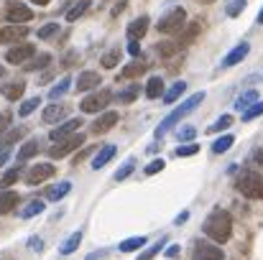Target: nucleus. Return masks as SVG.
<instances>
[{"mask_svg":"<svg viewBox=\"0 0 263 260\" xmlns=\"http://www.w3.org/2000/svg\"><path fill=\"white\" fill-rule=\"evenodd\" d=\"M164 166H166V161H164V158H154V161L146 166V173H148V176H154V173L164 171Z\"/></svg>","mask_w":263,"mask_h":260,"instance_id":"nucleus-45","label":"nucleus"},{"mask_svg":"<svg viewBox=\"0 0 263 260\" xmlns=\"http://www.w3.org/2000/svg\"><path fill=\"white\" fill-rule=\"evenodd\" d=\"M256 102H258V92H253V89H251V92H246V94H240V97L235 99V110H240V112H243V110H248V107H251V105H256Z\"/></svg>","mask_w":263,"mask_h":260,"instance_id":"nucleus-27","label":"nucleus"},{"mask_svg":"<svg viewBox=\"0 0 263 260\" xmlns=\"http://www.w3.org/2000/svg\"><path fill=\"white\" fill-rule=\"evenodd\" d=\"M97 85H100V74L97 72H82L74 87H77V92H87V89H95Z\"/></svg>","mask_w":263,"mask_h":260,"instance_id":"nucleus-20","label":"nucleus"},{"mask_svg":"<svg viewBox=\"0 0 263 260\" xmlns=\"http://www.w3.org/2000/svg\"><path fill=\"white\" fill-rule=\"evenodd\" d=\"M87 8H89V0H77V3L67 10V21H77L80 15L87 13Z\"/></svg>","mask_w":263,"mask_h":260,"instance_id":"nucleus-30","label":"nucleus"},{"mask_svg":"<svg viewBox=\"0 0 263 260\" xmlns=\"http://www.w3.org/2000/svg\"><path fill=\"white\" fill-rule=\"evenodd\" d=\"M186 217H189V214H186V212H181V214H179V217H176V225H181V222H184V219H186Z\"/></svg>","mask_w":263,"mask_h":260,"instance_id":"nucleus-54","label":"nucleus"},{"mask_svg":"<svg viewBox=\"0 0 263 260\" xmlns=\"http://www.w3.org/2000/svg\"><path fill=\"white\" fill-rule=\"evenodd\" d=\"M80 243H82V230H77V232H72L64 243H62V248H59V253L62 255H72L77 248H80Z\"/></svg>","mask_w":263,"mask_h":260,"instance_id":"nucleus-23","label":"nucleus"},{"mask_svg":"<svg viewBox=\"0 0 263 260\" xmlns=\"http://www.w3.org/2000/svg\"><path fill=\"white\" fill-rule=\"evenodd\" d=\"M80 125H82V120L80 117H74V120H67V123H62L57 130H51V141L57 143V141H62V138H69V135H74V133H80Z\"/></svg>","mask_w":263,"mask_h":260,"instance_id":"nucleus-12","label":"nucleus"},{"mask_svg":"<svg viewBox=\"0 0 263 260\" xmlns=\"http://www.w3.org/2000/svg\"><path fill=\"white\" fill-rule=\"evenodd\" d=\"M18 194L15 191H10V189H5V191H0V214H8V212H13L15 207H18Z\"/></svg>","mask_w":263,"mask_h":260,"instance_id":"nucleus-18","label":"nucleus"},{"mask_svg":"<svg viewBox=\"0 0 263 260\" xmlns=\"http://www.w3.org/2000/svg\"><path fill=\"white\" fill-rule=\"evenodd\" d=\"M31 18H33V10L26 8L23 3H10L8 10H5V21H8V23H15V26H18V23H28Z\"/></svg>","mask_w":263,"mask_h":260,"instance_id":"nucleus-8","label":"nucleus"},{"mask_svg":"<svg viewBox=\"0 0 263 260\" xmlns=\"http://www.w3.org/2000/svg\"><path fill=\"white\" fill-rule=\"evenodd\" d=\"M184 92H186V82H184V79H181V82H174V85L164 92V102H166V105H172V102H176Z\"/></svg>","mask_w":263,"mask_h":260,"instance_id":"nucleus-25","label":"nucleus"},{"mask_svg":"<svg viewBox=\"0 0 263 260\" xmlns=\"http://www.w3.org/2000/svg\"><path fill=\"white\" fill-rule=\"evenodd\" d=\"M39 105H41V97H31V99H26V102L21 105L18 115H21V117H26V115H31V112H33V110L39 107Z\"/></svg>","mask_w":263,"mask_h":260,"instance_id":"nucleus-36","label":"nucleus"},{"mask_svg":"<svg viewBox=\"0 0 263 260\" xmlns=\"http://www.w3.org/2000/svg\"><path fill=\"white\" fill-rule=\"evenodd\" d=\"M143 72H146V64H143V62H133V64H128V67L120 69L118 79H136V77H141Z\"/></svg>","mask_w":263,"mask_h":260,"instance_id":"nucleus-22","label":"nucleus"},{"mask_svg":"<svg viewBox=\"0 0 263 260\" xmlns=\"http://www.w3.org/2000/svg\"><path fill=\"white\" fill-rule=\"evenodd\" d=\"M148 240L143 237V235H138V237H128V240H123L120 243V253H133V250H138V248H143Z\"/></svg>","mask_w":263,"mask_h":260,"instance_id":"nucleus-29","label":"nucleus"},{"mask_svg":"<svg viewBox=\"0 0 263 260\" xmlns=\"http://www.w3.org/2000/svg\"><path fill=\"white\" fill-rule=\"evenodd\" d=\"M243 8H246V0H228V5H225V10H228L230 18H235Z\"/></svg>","mask_w":263,"mask_h":260,"instance_id":"nucleus-42","label":"nucleus"},{"mask_svg":"<svg viewBox=\"0 0 263 260\" xmlns=\"http://www.w3.org/2000/svg\"><path fill=\"white\" fill-rule=\"evenodd\" d=\"M230 125H233V115H222V117H217L207 130H210V133H220V130H228Z\"/></svg>","mask_w":263,"mask_h":260,"instance_id":"nucleus-33","label":"nucleus"},{"mask_svg":"<svg viewBox=\"0 0 263 260\" xmlns=\"http://www.w3.org/2000/svg\"><path fill=\"white\" fill-rule=\"evenodd\" d=\"M146 31H148V15H141V18L130 21V26H128V38H130V41H138V38L146 36Z\"/></svg>","mask_w":263,"mask_h":260,"instance_id":"nucleus-15","label":"nucleus"},{"mask_svg":"<svg viewBox=\"0 0 263 260\" xmlns=\"http://www.w3.org/2000/svg\"><path fill=\"white\" fill-rule=\"evenodd\" d=\"M179 255V245H169L166 248V258H176Z\"/></svg>","mask_w":263,"mask_h":260,"instance_id":"nucleus-52","label":"nucleus"},{"mask_svg":"<svg viewBox=\"0 0 263 260\" xmlns=\"http://www.w3.org/2000/svg\"><path fill=\"white\" fill-rule=\"evenodd\" d=\"M115 123H118V112H115V110H107V112H102V115L92 123V133H107V130L115 128Z\"/></svg>","mask_w":263,"mask_h":260,"instance_id":"nucleus-13","label":"nucleus"},{"mask_svg":"<svg viewBox=\"0 0 263 260\" xmlns=\"http://www.w3.org/2000/svg\"><path fill=\"white\" fill-rule=\"evenodd\" d=\"M18 176H21L18 169H10V171L3 176V181H0V184H3V186H10V184H15V181H18Z\"/></svg>","mask_w":263,"mask_h":260,"instance_id":"nucleus-47","label":"nucleus"},{"mask_svg":"<svg viewBox=\"0 0 263 260\" xmlns=\"http://www.w3.org/2000/svg\"><path fill=\"white\" fill-rule=\"evenodd\" d=\"M192 260H222V248H217L212 243H197Z\"/></svg>","mask_w":263,"mask_h":260,"instance_id":"nucleus-11","label":"nucleus"},{"mask_svg":"<svg viewBox=\"0 0 263 260\" xmlns=\"http://www.w3.org/2000/svg\"><path fill=\"white\" fill-rule=\"evenodd\" d=\"M57 33H59V23H46V26L39 28V38H51Z\"/></svg>","mask_w":263,"mask_h":260,"instance_id":"nucleus-41","label":"nucleus"},{"mask_svg":"<svg viewBox=\"0 0 263 260\" xmlns=\"http://www.w3.org/2000/svg\"><path fill=\"white\" fill-rule=\"evenodd\" d=\"M39 153V141H28V143H23V148L18 151V161H28V158H33Z\"/></svg>","mask_w":263,"mask_h":260,"instance_id":"nucleus-31","label":"nucleus"},{"mask_svg":"<svg viewBox=\"0 0 263 260\" xmlns=\"http://www.w3.org/2000/svg\"><path fill=\"white\" fill-rule=\"evenodd\" d=\"M253 161H256L258 166H263V151H256V153H253Z\"/></svg>","mask_w":263,"mask_h":260,"instance_id":"nucleus-53","label":"nucleus"},{"mask_svg":"<svg viewBox=\"0 0 263 260\" xmlns=\"http://www.w3.org/2000/svg\"><path fill=\"white\" fill-rule=\"evenodd\" d=\"M28 248H31L33 253H41V250H44V240H41V237H31V240H28Z\"/></svg>","mask_w":263,"mask_h":260,"instance_id":"nucleus-49","label":"nucleus"},{"mask_svg":"<svg viewBox=\"0 0 263 260\" xmlns=\"http://www.w3.org/2000/svg\"><path fill=\"white\" fill-rule=\"evenodd\" d=\"M49 64H51V54H39V56L33 54L23 67H26V72H36V69H44V67H49Z\"/></svg>","mask_w":263,"mask_h":260,"instance_id":"nucleus-24","label":"nucleus"},{"mask_svg":"<svg viewBox=\"0 0 263 260\" xmlns=\"http://www.w3.org/2000/svg\"><path fill=\"white\" fill-rule=\"evenodd\" d=\"M184 21H186V13H184V8H172L161 21H159V31L161 33H179L181 28H184Z\"/></svg>","mask_w":263,"mask_h":260,"instance_id":"nucleus-5","label":"nucleus"},{"mask_svg":"<svg viewBox=\"0 0 263 260\" xmlns=\"http://www.w3.org/2000/svg\"><path fill=\"white\" fill-rule=\"evenodd\" d=\"M54 166L51 164H39V166H31V171L26 173V184L28 186H39L41 181H46V178H51L54 176Z\"/></svg>","mask_w":263,"mask_h":260,"instance_id":"nucleus-10","label":"nucleus"},{"mask_svg":"<svg viewBox=\"0 0 263 260\" xmlns=\"http://www.w3.org/2000/svg\"><path fill=\"white\" fill-rule=\"evenodd\" d=\"M41 117H44V123H59V120L67 117V107L64 105H49Z\"/></svg>","mask_w":263,"mask_h":260,"instance_id":"nucleus-21","label":"nucleus"},{"mask_svg":"<svg viewBox=\"0 0 263 260\" xmlns=\"http://www.w3.org/2000/svg\"><path fill=\"white\" fill-rule=\"evenodd\" d=\"M110 99H112L110 89H97V92L87 94V97L80 102V107H82V112H100V110H105V107L110 105Z\"/></svg>","mask_w":263,"mask_h":260,"instance_id":"nucleus-6","label":"nucleus"},{"mask_svg":"<svg viewBox=\"0 0 263 260\" xmlns=\"http://www.w3.org/2000/svg\"><path fill=\"white\" fill-rule=\"evenodd\" d=\"M258 115H263V102L258 99L256 105H251L248 110H243V120L248 123V120H253V117H258Z\"/></svg>","mask_w":263,"mask_h":260,"instance_id":"nucleus-40","label":"nucleus"},{"mask_svg":"<svg viewBox=\"0 0 263 260\" xmlns=\"http://www.w3.org/2000/svg\"><path fill=\"white\" fill-rule=\"evenodd\" d=\"M0 92H3V97L5 99H10V102H18L21 97H23V92H26V82H8V85L0 87Z\"/></svg>","mask_w":263,"mask_h":260,"instance_id":"nucleus-16","label":"nucleus"},{"mask_svg":"<svg viewBox=\"0 0 263 260\" xmlns=\"http://www.w3.org/2000/svg\"><path fill=\"white\" fill-rule=\"evenodd\" d=\"M28 36V26L26 23H8L5 28H0V44H18L21 38Z\"/></svg>","mask_w":263,"mask_h":260,"instance_id":"nucleus-9","label":"nucleus"},{"mask_svg":"<svg viewBox=\"0 0 263 260\" xmlns=\"http://www.w3.org/2000/svg\"><path fill=\"white\" fill-rule=\"evenodd\" d=\"M202 99H204V92H194L192 97H186V99H184V102H181V105L176 107L174 112H169V115H166V117L161 120V125H159V128L154 130V135H156V138H164V135H166V133H169L172 128H174V125L179 123V120H181V117H186L189 112H194V110H197V105H199Z\"/></svg>","mask_w":263,"mask_h":260,"instance_id":"nucleus-2","label":"nucleus"},{"mask_svg":"<svg viewBox=\"0 0 263 260\" xmlns=\"http://www.w3.org/2000/svg\"><path fill=\"white\" fill-rule=\"evenodd\" d=\"M233 143H235L233 135H222V138H217V141L212 143V153H225V151H230Z\"/></svg>","mask_w":263,"mask_h":260,"instance_id":"nucleus-32","label":"nucleus"},{"mask_svg":"<svg viewBox=\"0 0 263 260\" xmlns=\"http://www.w3.org/2000/svg\"><path fill=\"white\" fill-rule=\"evenodd\" d=\"M194 133H197L194 128H181V130L176 133V138H179V141H192V138H194Z\"/></svg>","mask_w":263,"mask_h":260,"instance_id":"nucleus-48","label":"nucleus"},{"mask_svg":"<svg viewBox=\"0 0 263 260\" xmlns=\"http://www.w3.org/2000/svg\"><path fill=\"white\" fill-rule=\"evenodd\" d=\"M41 212H44V202H41V199H33V202H28V204L21 209V217H23V219H31V217L41 214Z\"/></svg>","mask_w":263,"mask_h":260,"instance_id":"nucleus-28","label":"nucleus"},{"mask_svg":"<svg viewBox=\"0 0 263 260\" xmlns=\"http://www.w3.org/2000/svg\"><path fill=\"white\" fill-rule=\"evenodd\" d=\"M138 89H141L138 85L128 87L125 92H120V94H118V102H120V105H128V102H133V99H136V94H138Z\"/></svg>","mask_w":263,"mask_h":260,"instance_id":"nucleus-39","label":"nucleus"},{"mask_svg":"<svg viewBox=\"0 0 263 260\" xmlns=\"http://www.w3.org/2000/svg\"><path fill=\"white\" fill-rule=\"evenodd\" d=\"M112 156H115V146H110V143H107V146H102V148L97 151V156L92 158V169H95V171H100L102 166H107V164L112 161Z\"/></svg>","mask_w":263,"mask_h":260,"instance_id":"nucleus-17","label":"nucleus"},{"mask_svg":"<svg viewBox=\"0 0 263 260\" xmlns=\"http://www.w3.org/2000/svg\"><path fill=\"white\" fill-rule=\"evenodd\" d=\"M31 3H36V5H49L51 0H31Z\"/></svg>","mask_w":263,"mask_h":260,"instance_id":"nucleus-56","label":"nucleus"},{"mask_svg":"<svg viewBox=\"0 0 263 260\" xmlns=\"http://www.w3.org/2000/svg\"><path fill=\"white\" fill-rule=\"evenodd\" d=\"M258 23L263 26V8H261V13H258Z\"/></svg>","mask_w":263,"mask_h":260,"instance_id":"nucleus-57","label":"nucleus"},{"mask_svg":"<svg viewBox=\"0 0 263 260\" xmlns=\"http://www.w3.org/2000/svg\"><path fill=\"white\" fill-rule=\"evenodd\" d=\"M238 191L246 196V199H263V176L258 171H243L235 181Z\"/></svg>","mask_w":263,"mask_h":260,"instance_id":"nucleus-3","label":"nucleus"},{"mask_svg":"<svg viewBox=\"0 0 263 260\" xmlns=\"http://www.w3.org/2000/svg\"><path fill=\"white\" fill-rule=\"evenodd\" d=\"M204 235H207L210 240H215L217 245L228 243L230 235H233V217H230V212L215 209V212L204 219Z\"/></svg>","mask_w":263,"mask_h":260,"instance_id":"nucleus-1","label":"nucleus"},{"mask_svg":"<svg viewBox=\"0 0 263 260\" xmlns=\"http://www.w3.org/2000/svg\"><path fill=\"white\" fill-rule=\"evenodd\" d=\"M69 191H72V184H69V181H59V184H54V186L46 189V199L59 202V199H64Z\"/></svg>","mask_w":263,"mask_h":260,"instance_id":"nucleus-19","label":"nucleus"},{"mask_svg":"<svg viewBox=\"0 0 263 260\" xmlns=\"http://www.w3.org/2000/svg\"><path fill=\"white\" fill-rule=\"evenodd\" d=\"M161 92H164V79L161 77H151L148 85H146V97L156 99V97H161Z\"/></svg>","mask_w":263,"mask_h":260,"instance_id":"nucleus-26","label":"nucleus"},{"mask_svg":"<svg viewBox=\"0 0 263 260\" xmlns=\"http://www.w3.org/2000/svg\"><path fill=\"white\" fill-rule=\"evenodd\" d=\"M202 3H212V0H202Z\"/></svg>","mask_w":263,"mask_h":260,"instance_id":"nucleus-59","label":"nucleus"},{"mask_svg":"<svg viewBox=\"0 0 263 260\" xmlns=\"http://www.w3.org/2000/svg\"><path fill=\"white\" fill-rule=\"evenodd\" d=\"M3 74H5V69H3V67H0V77H3Z\"/></svg>","mask_w":263,"mask_h":260,"instance_id":"nucleus-58","label":"nucleus"},{"mask_svg":"<svg viewBox=\"0 0 263 260\" xmlns=\"http://www.w3.org/2000/svg\"><path fill=\"white\" fill-rule=\"evenodd\" d=\"M161 56H172V54H176L179 51V44H159V49H156Z\"/></svg>","mask_w":263,"mask_h":260,"instance_id":"nucleus-46","label":"nucleus"},{"mask_svg":"<svg viewBox=\"0 0 263 260\" xmlns=\"http://www.w3.org/2000/svg\"><path fill=\"white\" fill-rule=\"evenodd\" d=\"M248 51H251V44H246V41H243V44H238V46H235V49H233V51H230V54L222 59V67H225V69H230V67L240 64V62L248 56Z\"/></svg>","mask_w":263,"mask_h":260,"instance_id":"nucleus-14","label":"nucleus"},{"mask_svg":"<svg viewBox=\"0 0 263 260\" xmlns=\"http://www.w3.org/2000/svg\"><path fill=\"white\" fill-rule=\"evenodd\" d=\"M33 54H36V46H33V44H18V46L8 49L5 62H8V64H26Z\"/></svg>","mask_w":263,"mask_h":260,"instance_id":"nucleus-7","label":"nucleus"},{"mask_svg":"<svg viewBox=\"0 0 263 260\" xmlns=\"http://www.w3.org/2000/svg\"><path fill=\"white\" fill-rule=\"evenodd\" d=\"M82 143H85V135H82V133H74V135H69V138L57 141V146L49 148V156H51V158H64V156H69L72 151H77Z\"/></svg>","mask_w":263,"mask_h":260,"instance_id":"nucleus-4","label":"nucleus"},{"mask_svg":"<svg viewBox=\"0 0 263 260\" xmlns=\"http://www.w3.org/2000/svg\"><path fill=\"white\" fill-rule=\"evenodd\" d=\"M161 248H164V240H159L156 245H151V248H148L146 253H141V255H138L136 260H151L154 255H156V253H161Z\"/></svg>","mask_w":263,"mask_h":260,"instance_id":"nucleus-44","label":"nucleus"},{"mask_svg":"<svg viewBox=\"0 0 263 260\" xmlns=\"http://www.w3.org/2000/svg\"><path fill=\"white\" fill-rule=\"evenodd\" d=\"M23 135H26V128H18V130H10V133L5 135V141H0V148L5 151V148H8L10 143H15V141H21Z\"/></svg>","mask_w":263,"mask_h":260,"instance_id":"nucleus-37","label":"nucleus"},{"mask_svg":"<svg viewBox=\"0 0 263 260\" xmlns=\"http://www.w3.org/2000/svg\"><path fill=\"white\" fill-rule=\"evenodd\" d=\"M197 151H199L197 143H186V146H179V148H176V156H179V158H186V156H194Z\"/></svg>","mask_w":263,"mask_h":260,"instance_id":"nucleus-43","label":"nucleus"},{"mask_svg":"<svg viewBox=\"0 0 263 260\" xmlns=\"http://www.w3.org/2000/svg\"><path fill=\"white\" fill-rule=\"evenodd\" d=\"M128 54H130V56H138V54H141V46H138V41H130V44H128Z\"/></svg>","mask_w":263,"mask_h":260,"instance_id":"nucleus-51","label":"nucleus"},{"mask_svg":"<svg viewBox=\"0 0 263 260\" xmlns=\"http://www.w3.org/2000/svg\"><path fill=\"white\" fill-rule=\"evenodd\" d=\"M118 62H120V51H118V49H112V51H107V54H105V56L100 59V64H102L105 69H112V67H115Z\"/></svg>","mask_w":263,"mask_h":260,"instance_id":"nucleus-35","label":"nucleus"},{"mask_svg":"<svg viewBox=\"0 0 263 260\" xmlns=\"http://www.w3.org/2000/svg\"><path fill=\"white\" fill-rule=\"evenodd\" d=\"M69 85H72V79H69V77H64V79H62V82H59L57 87H51L49 97H51V99H59V97H64V94L69 92Z\"/></svg>","mask_w":263,"mask_h":260,"instance_id":"nucleus-34","label":"nucleus"},{"mask_svg":"<svg viewBox=\"0 0 263 260\" xmlns=\"http://www.w3.org/2000/svg\"><path fill=\"white\" fill-rule=\"evenodd\" d=\"M5 161H8V151H0V166H3Z\"/></svg>","mask_w":263,"mask_h":260,"instance_id":"nucleus-55","label":"nucleus"},{"mask_svg":"<svg viewBox=\"0 0 263 260\" xmlns=\"http://www.w3.org/2000/svg\"><path fill=\"white\" fill-rule=\"evenodd\" d=\"M133 169H136V158H128V161L123 164V169H118V171H115V181H123V178H128V176L133 173Z\"/></svg>","mask_w":263,"mask_h":260,"instance_id":"nucleus-38","label":"nucleus"},{"mask_svg":"<svg viewBox=\"0 0 263 260\" xmlns=\"http://www.w3.org/2000/svg\"><path fill=\"white\" fill-rule=\"evenodd\" d=\"M10 120H13V115H10V112H0V133H5V130H8Z\"/></svg>","mask_w":263,"mask_h":260,"instance_id":"nucleus-50","label":"nucleus"}]
</instances>
